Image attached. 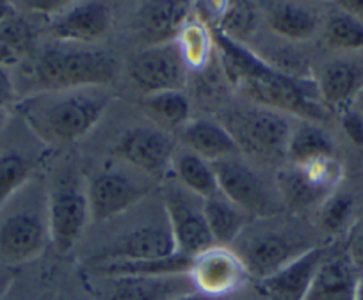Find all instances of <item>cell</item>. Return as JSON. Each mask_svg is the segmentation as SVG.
Returning a JSON list of instances; mask_svg holds the SVG:
<instances>
[{
    "label": "cell",
    "instance_id": "obj_13",
    "mask_svg": "<svg viewBox=\"0 0 363 300\" xmlns=\"http://www.w3.org/2000/svg\"><path fill=\"white\" fill-rule=\"evenodd\" d=\"M91 219L107 221L123 214L145 197L148 185L118 169H104L86 181Z\"/></svg>",
    "mask_w": 363,
    "mask_h": 300
},
{
    "label": "cell",
    "instance_id": "obj_18",
    "mask_svg": "<svg viewBox=\"0 0 363 300\" xmlns=\"http://www.w3.org/2000/svg\"><path fill=\"white\" fill-rule=\"evenodd\" d=\"M326 256L324 247H312L305 254L280 268L277 274L269 275L264 281H258V289L272 300H303L317 268L320 267Z\"/></svg>",
    "mask_w": 363,
    "mask_h": 300
},
{
    "label": "cell",
    "instance_id": "obj_5",
    "mask_svg": "<svg viewBox=\"0 0 363 300\" xmlns=\"http://www.w3.org/2000/svg\"><path fill=\"white\" fill-rule=\"evenodd\" d=\"M47 212L54 246L59 250L72 249L91 219L86 181L73 160L66 158L52 174L47 188Z\"/></svg>",
    "mask_w": 363,
    "mask_h": 300
},
{
    "label": "cell",
    "instance_id": "obj_8",
    "mask_svg": "<svg viewBox=\"0 0 363 300\" xmlns=\"http://www.w3.org/2000/svg\"><path fill=\"white\" fill-rule=\"evenodd\" d=\"M86 289L93 300H174L198 292L189 274L91 275Z\"/></svg>",
    "mask_w": 363,
    "mask_h": 300
},
{
    "label": "cell",
    "instance_id": "obj_34",
    "mask_svg": "<svg viewBox=\"0 0 363 300\" xmlns=\"http://www.w3.org/2000/svg\"><path fill=\"white\" fill-rule=\"evenodd\" d=\"M0 43L20 57L34 48V33L26 20L13 15L0 23Z\"/></svg>",
    "mask_w": 363,
    "mask_h": 300
},
{
    "label": "cell",
    "instance_id": "obj_12",
    "mask_svg": "<svg viewBox=\"0 0 363 300\" xmlns=\"http://www.w3.org/2000/svg\"><path fill=\"white\" fill-rule=\"evenodd\" d=\"M342 167L333 158H324L308 166H292L278 176L280 197L292 210H303L319 201H326L340 181Z\"/></svg>",
    "mask_w": 363,
    "mask_h": 300
},
{
    "label": "cell",
    "instance_id": "obj_14",
    "mask_svg": "<svg viewBox=\"0 0 363 300\" xmlns=\"http://www.w3.org/2000/svg\"><path fill=\"white\" fill-rule=\"evenodd\" d=\"M189 275L198 292L225 299H230V295L242 288L250 279L239 256L219 246L194 256Z\"/></svg>",
    "mask_w": 363,
    "mask_h": 300
},
{
    "label": "cell",
    "instance_id": "obj_35",
    "mask_svg": "<svg viewBox=\"0 0 363 300\" xmlns=\"http://www.w3.org/2000/svg\"><path fill=\"white\" fill-rule=\"evenodd\" d=\"M16 11L33 13V15H48L54 18L61 11H65L69 2L65 0H26V2H13Z\"/></svg>",
    "mask_w": 363,
    "mask_h": 300
},
{
    "label": "cell",
    "instance_id": "obj_28",
    "mask_svg": "<svg viewBox=\"0 0 363 300\" xmlns=\"http://www.w3.org/2000/svg\"><path fill=\"white\" fill-rule=\"evenodd\" d=\"M174 41L180 48L182 57L186 61L187 68L194 69H201L203 66L208 64L212 48L216 47L212 29L207 23L200 22V20L187 22Z\"/></svg>",
    "mask_w": 363,
    "mask_h": 300
},
{
    "label": "cell",
    "instance_id": "obj_36",
    "mask_svg": "<svg viewBox=\"0 0 363 300\" xmlns=\"http://www.w3.org/2000/svg\"><path fill=\"white\" fill-rule=\"evenodd\" d=\"M342 128L345 135L354 142L356 146L363 148V112L349 109L342 114Z\"/></svg>",
    "mask_w": 363,
    "mask_h": 300
},
{
    "label": "cell",
    "instance_id": "obj_15",
    "mask_svg": "<svg viewBox=\"0 0 363 300\" xmlns=\"http://www.w3.org/2000/svg\"><path fill=\"white\" fill-rule=\"evenodd\" d=\"M118 153L146 176L162 180L173 167L174 144L173 139L159 128L138 127L121 137Z\"/></svg>",
    "mask_w": 363,
    "mask_h": 300
},
{
    "label": "cell",
    "instance_id": "obj_4",
    "mask_svg": "<svg viewBox=\"0 0 363 300\" xmlns=\"http://www.w3.org/2000/svg\"><path fill=\"white\" fill-rule=\"evenodd\" d=\"M269 219L255 226L247 224L233 242V253L242 261L250 277L257 281L277 274L280 268L313 247L301 231H294L289 226H280Z\"/></svg>",
    "mask_w": 363,
    "mask_h": 300
},
{
    "label": "cell",
    "instance_id": "obj_27",
    "mask_svg": "<svg viewBox=\"0 0 363 300\" xmlns=\"http://www.w3.org/2000/svg\"><path fill=\"white\" fill-rule=\"evenodd\" d=\"M173 169L178 183L201 199L212 197L219 192L218 178L211 162L194 153H180L173 158Z\"/></svg>",
    "mask_w": 363,
    "mask_h": 300
},
{
    "label": "cell",
    "instance_id": "obj_33",
    "mask_svg": "<svg viewBox=\"0 0 363 300\" xmlns=\"http://www.w3.org/2000/svg\"><path fill=\"white\" fill-rule=\"evenodd\" d=\"M255 25V11L247 2H233L230 6H223L219 13V25L212 29L221 30L226 36L237 38L250 33Z\"/></svg>",
    "mask_w": 363,
    "mask_h": 300
},
{
    "label": "cell",
    "instance_id": "obj_42",
    "mask_svg": "<svg viewBox=\"0 0 363 300\" xmlns=\"http://www.w3.org/2000/svg\"><path fill=\"white\" fill-rule=\"evenodd\" d=\"M13 15H16V9L11 2H0V23L4 20L11 18Z\"/></svg>",
    "mask_w": 363,
    "mask_h": 300
},
{
    "label": "cell",
    "instance_id": "obj_40",
    "mask_svg": "<svg viewBox=\"0 0 363 300\" xmlns=\"http://www.w3.org/2000/svg\"><path fill=\"white\" fill-rule=\"evenodd\" d=\"M340 6L345 13L356 16V18L363 16V0H347V2H340Z\"/></svg>",
    "mask_w": 363,
    "mask_h": 300
},
{
    "label": "cell",
    "instance_id": "obj_31",
    "mask_svg": "<svg viewBox=\"0 0 363 300\" xmlns=\"http://www.w3.org/2000/svg\"><path fill=\"white\" fill-rule=\"evenodd\" d=\"M326 38L331 47L344 50H362L363 23L349 13H338L328 20Z\"/></svg>",
    "mask_w": 363,
    "mask_h": 300
},
{
    "label": "cell",
    "instance_id": "obj_22",
    "mask_svg": "<svg viewBox=\"0 0 363 300\" xmlns=\"http://www.w3.org/2000/svg\"><path fill=\"white\" fill-rule=\"evenodd\" d=\"M203 214L212 238L219 247L235 242L240 233L250 224L251 217L221 192L203 199Z\"/></svg>",
    "mask_w": 363,
    "mask_h": 300
},
{
    "label": "cell",
    "instance_id": "obj_1",
    "mask_svg": "<svg viewBox=\"0 0 363 300\" xmlns=\"http://www.w3.org/2000/svg\"><path fill=\"white\" fill-rule=\"evenodd\" d=\"M212 34L228 79L242 87L258 105L285 116L301 117L308 123L326 120L324 102L317 98L320 96L317 83L267 64V61L253 54L239 40L226 36L221 30L212 29Z\"/></svg>",
    "mask_w": 363,
    "mask_h": 300
},
{
    "label": "cell",
    "instance_id": "obj_19",
    "mask_svg": "<svg viewBox=\"0 0 363 300\" xmlns=\"http://www.w3.org/2000/svg\"><path fill=\"white\" fill-rule=\"evenodd\" d=\"M187 2H143L135 13V30L148 47L174 41L189 20Z\"/></svg>",
    "mask_w": 363,
    "mask_h": 300
},
{
    "label": "cell",
    "instance_id": "obj_7",
    "mask_svg": "<svg viewBox=\"0 0 363 300\" xmlns=\"http://www.w3.org/2000/svg\"><path fill=\"white\" fill-rule=\"evenodd\" d=\"M223 127L232 134L240 151L265 158L287 155L292 127L285 114L262 105L239 109L226 114Z\"/></svg>",
    "mask_w": 363,
    "mask_h": 300
},
{
    "label": "cell",
    "instance_id": "obj_6",
    "mask_svg": "<svg viewBox=\"0 0 363 300\" xmlns=\"http://www.w3.org/2000/svg\"><path fill=\"white\" fill-rule=\"evenodd\" d=\"M50 240L47 192L27 194V203L0 219V267H15L40 256Z\"/></svg>",
    "mask_w": 363,
    "mask_h": 300
},
{
    "label": "cell",
    "instance_id": "obj_23",
    "mask_svg": "<svg viewBox=\"0 0 363 300\" xmlns=\"http://www.w3.org/2000/svg\"><path fill=\"white\" fill-rule=\"evenodd\" d=\"M265 13L271 29L287 40H308L319 25V18L313 9L294 2H267Z\"/></svg>",
    "mask_w": 363,
    "mask_h": 300
},
{
    "label": "cell",
    "instance_id": "obj_30",
    "mask_svg": "<svg viewBox=\"0 0 363 300\" xmlns=\"http://www.w3.org/2000/svg\"><path fill=\"white\" fill-rule=\"evenodd\" d=\"M146 112L166 127L184 125L189 117V102L182 91H164V93L148 94L143 100Z\"/></svg>",
    "mask_w": 363,
    "mask_h": 300
},
{
    "label": "cell",
    "instance_id": "obj_9",
    "mask_svg": "<svg viewBox=\"0 0 363 300\" xmlns=\"http://www.w3.org/2000/svg\"><path fill=\"white\" fill-rule=\"evenodd\" d=\"M164 210L178 253L194 258L216 247L205 221L203 199L180 183H169L164 188Z\"/></svg>",
    "mask_w": 363,
    "mask_h": 300
},
{
    "label": "cell",
    "instance_id": "obj_16",
    "mask_svg": "<svg viewBox=\"0 0 363 300\" xmlns=\"http://www.w3.org/2000/svg\"><path fill=\"white\" fill-rule=\"evenodd\" d=\"M178 253L169 228L166 224H148L125 233L107 247H104L93 260V265L114 263V261L160 260Z\"/></svg>",
    "mask_w": 363,
    "mask_h": 300
},
{
    "label": "cell",
    "instance_id": "obj_20",
    "mask_svg": "<svg viewBox=\"0 0 363 300\" xmlns=\"http://www.w3.org/2000/svg\"><path fill=\"white\" fill-rule=\"evenodd\" d=\"M359 279L349 256H326L303 300H356Z\"/></svg>",
    "mask_w": 363,
    "mask_h": 300
},
{
    "label": "cell",
    "instance_id": "obj_17",
    "mask_svg": "<svg viewBox=\"0 0 363 300\" xmlns=\"http://www.w3.org/2000/svg\"><path fill=\"white\" fill-rule=\"evenodd\" d=\"M113 13L106 2H82L68 6L50 22V34L61 43L89 45L109 30Z\"/></svg>",
    "mask_w": 363,
    "mask_h": 300
},
{
    "label": "cell",
    "instance_id": "obj_39",
    "mask_svg": "<svg viewBox=\"0 0 363 300\" xmlns=\"http://www.w3.org/2000/svg\"><path fill=\"white\" fill-rule=\"evenodd\" d=\"M15 281V274L8 267H0V300H4Z\"/></svg>",
    "mask_w": 363,
    "mask_h": 300
},
{
    "label": "cell",
    "instance_id": "obj_2",
    "mask_svg": "<svg viewBox=\"0 0 363 300\" xmlns=\"http://www.w3.org/2000/svg\"><path fill=\"white\" fill-rule=\"evenodd\" d=\"M111 103L107 87L43 91L18 103V114L40 141L68 144L100 123Z\"/></svg>",
    "mask_w": 363,
    "mask_h": 300
},
{
    "label": "cell",
    "instance_id": "obj_25",
    "mask_svg": "<svg viewBox=\"0 0 363 300\" xmlns=\"http://www.w3.org/2000/svg\"><path fill=\"white\" fill-rule=\"evenodd\" d=\"M285 156H289L292 166L303 167L324 158H333L335 146L315 123L305 121L298 128H292Z\"/></svg>",
    "mask_w": 363,
    "mask_h": 300
},
{
    "label": "cell",
    "instance_id": "obj_3",
    "mask_svg": "<svg viewBox=\"0 0 363 300\" xmlns=\"http://www.w3.org/2000/svg\"><path fill=\"white\" fill-rule=\"evenodd\" d=\"M118 62L106 50L61 43L43 48L34 62V79L43 91L107 87L116 76Z\"/></svg>",
    "mask_w": 363,
    "mask_h": 300
},
{
    "label": "cell",
    "instance_id": "obj_26",
    "mask_svg": "<svg viewBox=\"0 0 363 300\" xmlns=\"http://www.w3.org/2000/svg\"><path fill=\"white\" fill-rule=\"evenodd\" d=\"M358 68L347 61H335L323 69V75L319 80L320 100L326 105L340 107L345 105L352 98V94L359 87Z\"/></svg>",
    "mask_w": 363,
    "mask_h": 300
},
{
    "label": "cell",
    "instance_id": "obj_11",
    "mask_svg": "<svg viewBox=\"0 0 363 300\" xmlns=\"http://www.w3.org/2000/svg\"><path fill=\"white\" fill-rule=\"evenodd\" d=\"M128 75L146 96L180 91L186 83L187 64L177 41H169L135 54L128 62Z\"/></svg>",
    "mask_w": 363,
    "mask_h": 300
},
{
    "label": "cell",
    "instance_id": "obj_38",
    "mask_svg": "<svg viewBox=\"0 0 363 300\" xmlns=\"http://www.w3.org/2000/svg\"><path fill=\"white\" fill-rule=\"evenodd\" d=\"M349 260L354 263V267H363V229H359L351 240L349 246Z\"/></svg>",
    "mask_w": 363,
    "mask_h": 300
},
{
    "label": "cell",
    "instance_id": "obj_43",
    "mask_svg": "<svg viewBox=\"0 0 363 300\" xmlns=\"http://www.w3.org/2000/svg\"><path fill=\"white\" fill-rule=\"evenodd\" d=\"M356 300H363V281H359L358 293H356Z\"/></svg>",
    "mask_w": 363,
    "mask_h": 300
},
{
    "label": "cell",
    "instance_id": "obj_21",
    "mask_svg": "<svg viewBox=\"0 0 363 300\" xmlns=\"http://www.w3.org/2000/svg\"><path fill=\"white\" fill-rule=\"evenodd\" d=\"M182 139L191 153L211 163L230 156H239L240 153L232 134L221 123L211 120H196L187 123L182 132Z\"/></svg>",
    "mask_w": 363,
    "mask_h": 300
},
{
    "label": "cell",
    "instance_id": "obj_10",
    "mask_svg": "<svg viewBox=\"0 0 363 300\" xmlns=\"http://www.w3.org/2000/svg\"><path fill=\"white\" fill-rule=\"evenodd\" d=\"M219 192L251 217L269 219L280 210L265 181L239 156L212 162Z\"/></svg>",
    "mask_w": 363,
    "mask_h": 300
},
{
    "label": "cell",
    "instance_id": "obj_29",
    "mask_svg": "<svg viewBox=\"0 0 363 300\" xmlns=\"http://www.w3.org/2000/svg\"><path fill=\"white\" fill-rule=\"evenodd\" d=\"M34 163L20 151L0 153V215L33 176Z\"/></svg>",
    "mask_w": 363,
    "mask_h": 300
},
{
    "label": "cell",
    "instance_id": "obj_32",
    "mask_svg": "<svg viewBox=\"0 0 363 300\" xmlns=\"http://www.w3.org/2000/svg\"><path fill=\"white\" fill-rule=\"evenodd\" d=\"M354 214V199L349 194H331L323 203L320 226L328 233H340L347 228Z\"/></svg>",
    "mask_w": 363,
    "mask_h": 300
},
{
    "label": "cell",
    "instance_id": "obj_37",
    "mask_svg": "<svg viewBox=\"0 0 363 300\" xmlns=\"http://www.w3.org/2000/svg\"><path fill=\"white\" fill-rule=\"evenodd\" d=\"M15 96V82L8 66H0V112L13 102Z\"/></svg>",
    "mask_w": 363,
    "mask_h": 300
},
{
    "label": "cell",
    "instance_id": "obj_24",
    "mask_svg": "<svg viewBox=\"0 0 363 300\" xmlns=\"http://www.w3.org/2000/svg\"><path fill=\"white\" fill-rule=\"evenodd\" d=\"M193 258L182 253H174L160 260H141V261H114L91 267V275L109 277V275H169V274H189Z\"/></svg>",
    "mask_w": 363,
    "mask_h": 300
},
{
    "label": "cell",
    "instance_id": "obj_41",
    "mask_svg": "<svg viewBox=\"0 0 363 300\" xmlns=\"http://www.w3.org/2000/svg\"><path fill=\"white\" fill-rule=\"evenodd\" d=\"M174 300H230V299H225V296H212L201 292H193V293H187V295L178 296V299Z\"/></svg>",
    "mask_w": 363,
    "mask_h": 300
}]
</instances>
